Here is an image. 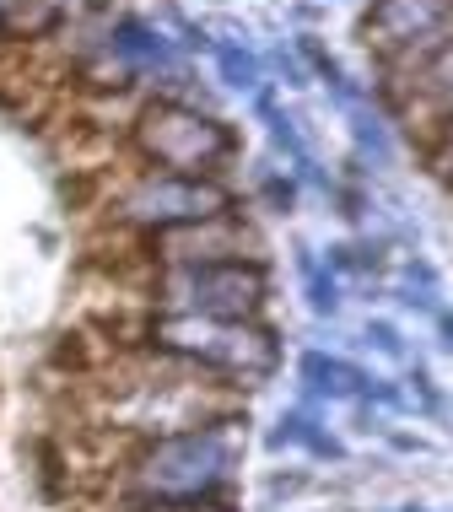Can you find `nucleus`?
<instances>
[{"label":"nucleus","mask_w":453,"mask_h":512,"mask_svg":"<svg viewBox=\"0 0 453 512\" xmlns=\"http://www.w3.org/2000/svg\"><path fill=\"white\" fill-rule=\"evenodd\" d=\"M222 464L227 459H222V442L216 437H178L168 448L151 453L141 480L162 496H200L216 475H222Z\"/></svg>","instance_id":"f257e3e1"}]
</instances>
